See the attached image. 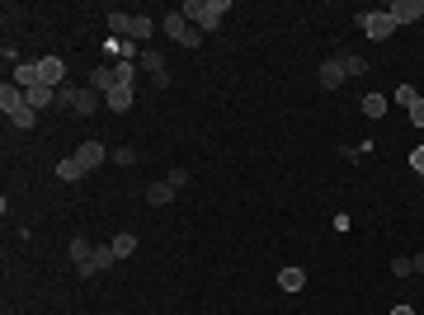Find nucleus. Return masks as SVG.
I'll list each match as a JSON object with an SVG mask.
<instances>
[{
    "instance_id": "nucleus-1",
    "label": "nucleus",
    "mask_w": 424,
    "mask_h": 315,
    "mask_svg": "<svg viewBox=\"0 0 424 315\" xmlns=\"http://www.w3.org/2000/svg\"><path fill=\"white\" fill-rule=\"evenodd\" d=\"M226 10H231V0H184V5H179V15H184L198 33H217V24H221Z\"/></svg>"
},
{
    "instance_id": "nucleus-2",
    "label": "nucleus",
    "mask_w": 424,
    "mask_h": 315,
    "mask_svg": "<svg viewBox=\"0 0 424 315\" xmlns=\"http://www.w3.org/2000/svg\"><path fill=\"white\" fill-rule=\"evenodd\" d=\"M160 29H165V38H174V43H184V48H198V43H203V33L193 29V24H188V19L179 15V10H170V15L160 19Z\"/></svg>"
},
{
    "instance_id": "nucleus-3",
    "label": "nucleus",
    "mask_w": 424,
    "mask_h": 315,
    "mask_svg": "<svg viewBox=\"0 0 424 315\" xmlns=\"http://www.w3.org/2000/svg\"><path fill=\"white\" fill-rule=\"evenodd\" d=\"M359 29L368 33L373 43H387V38L396 33V19L387 15V10H368V15H359Z\"/></svg>"
},
{
    "instance_id": "nucleus-4",
    "label": "nucleus",
    "mask_w": 424,
    "mask_h": 315,
    "mask_svg": "<svg viewBox=\"0 0 424 315\" xmlns=\"http://www.w3.org/2000/svg\"><path fill=\"white\" fill-rule=\"evenodd\" d=\"M387 15L396 19V29H401V24H420L424 19V0H396V5H387Z\"/></svg>"
},
{
    "instance_id": "nucleus-5",
    "label": "nucleus",
    "mask_w": 424,
    "mask_h": 315,
    "mask_svg": "<svg viewBox=\"0 0 424 315\" xmlns=\"http://www.w3.org/2000/svg\"><path fill=\"white\" fill-rule=\"evenodd\" d=\"M316 80H321V90H340L345 85V62L340 57H330V62H321V71H316Z\"/></svg>"
},
{
    "instance_id": "nucleus-6",
    "label": "nucleus",
    "mask_w": 424,
    "mask_h": 315,
    "mask_svg": "<svg viewBox=\"0 0 424 315\" xmlns=\"http://www.w3.org/2000/svg\"><path fill=\"white\" fill-rule=\"evenodd\" d=\"M38 76H43L47 90H57V85H66V62L62 57H43V62H38Z\"/></svg>"
},
{
    "instance_id": "nucleus-7",
    "label": "nucleus",
    "mask_w": 424,
    "mask_h": 315,
    "mask_svg": "<svg viewBox=\"0 0 424 315\" xmlns=\"http://www.w3.org/2000/svg\"><path fill=\"white\" fill-rule=\"evenodd\" d=\"M0 109H5V118H15L19 109H29V99H24V90L5 80V85H0Z\"/></svg>"
},
{
    "instance_id": "nucleus-8",
    "label": "nucleus",
    "mask_w": 424,
    "mask_h": 315,
    "mask_svg": "<svg viewBox=\"0 0 424 315\" xmlns=\"http://www.w3.org/2000/svg\"><path fill=\"white\" fill-rule=\"evenodd\" d=\"M113 259H118V254H113V245H94V250H90V264H85V273H80V278H94V273H104Z\"/></svg>"
},
{
    "instance_id": "nucleus-9",
    "label": "nucleus",
    "mask_w": 424,
    "mask_h": 315,
    "mask_svg": "<svg viewBox=\"0 0 424 315\" xmlns=\"http://www.w3.org/2000/svg\"><path fill=\"white\" fill-rule=\"evenodd\" d=\"M24 99H29V109L33 113H43L57 104V90H47V85H33V90H24Z\"/></svg>"
},
{
    "instance_id": "nucleus-10",
    "label": "nucleus",
    "mask_w": 424,
    "mask_h": 315,
    "mask_svg": "<svg viewBox=\"0 0 424 315\" xmlns=\"http://www.w3.org/2000/svg\"><path fill=\"white\" fill-rule=\"evenodd\" d=\"M104 156H109V151H104L99 142H85V146L76 151V160L85 165V170H99V165H104Z\"/></svg>"
},
{
    "instance_id": "nucleus-11",
    "label": "nucleus",
    "mask_w": 424,
    "mask_h": 315,
    "mask_svg": "<svg viewBox=\"0 0 424 315\" xmlns=\"http://www.w3.org/2000/svg\"><path fill=\"white\" fill-rule=\"evenodd\" d=\"M15 85H19V90L43 85V76H38V62H19V66H15Z\"/></svg>"
},
{
    "instance_id": "nucleus-12",
    "label": "nucleus",
    "mask_w": 424,
    "mask_h": 315,
    "mask_svg": "<svg viewBox=\"0 0 424 315\" xmlns=\"http://www.w3.org/2000/svg\"><path fill=\"white\" fill-rule=\"evenodd\" d=\"M174 184H165V179H156V184H151V189H146V203L151 207H165V203H174Z\"/></svg>"
},
{
    "instance_id": "nucleus-13",
    "label": "nucleus",
    "mask_w": 424,
    "mask_h": 315,
    "mask_svg": "<svg viewBox=\"0 0 424 315\" xmlns=\"http://www.w3.org/2000/svg\"><path fill=\"white\" fill-rule=\"evenodd\" d=\"M90 90H104V95H109V90H118L113 66H94V71H90Z\"/></svg>"
},
{
    "instance_id": "nucleus-14",
    "label": "nucleus",
    "mask_w": 424,
    "mask_h": 315,
    "mask_svg": "<svg viewBox=\"0 0 424 315\" xmlns=\"http://www.w3.org/2000/svg\"><path fill=\"white\" fill-rule=\"evenodd\" d=\"M104 104H109L113 113H127V109H132V85H118V90H109V95H104Z\"/></svg>"
},
{
    "instance_id": "nucleus-15",
    "label": "nucleus",
    "mask_w": 424,
    "mask_h": 315,
    "mask_svg": "<svg viewBox=\"0 0 424 315\" xmlns=\"http://www.w3.org/2000/svg\"><path fill=\"white\" fill-rule=\"evenodd\" d=\"M71 109H76V113H85V118H90V113L99 109V95H94V90H85V85H76V99H71Z\"/></svg>"
},
{
    "instance_id": "nucleus-16",
    "label": "nucleus",
    "mask_w": 424,
    "mask_h": 315,
    "mask_svg": "<svg viewBox=\"0 0 424 315\" xmlns=\"http://www.w3.org/2000/svg\"><path fill=\"white\" fill-rule=\"evenodd\" d=\"M278 287H283V292H302V287H307V273H302V268H283Z\"/></svg>"
},
{
    "instance_id": "nucleus-17",
    "label": "nucleus",
    "mask_w": 424,
    "mask_h": 315,
    "mask_svg": "<svg viewBox=\"0 0 424 315\" xmlns=\"http://www.w3.org/2000/svg\"><path fill=\"white\" fill-rule=\"evenodd\" d=\"M90 250H94V245H90L85 236H76V240H71V264H76L80 273H85V264H90Z\"/></svg>"
},
{
    "instance_id": "nucleus-18",
    "label": "nucleus",
    "mask_w": 424,
    "mask_h": 315,
    "mask_svg": "<svg viewBox=\"0 0 424 315\" xmlns=\"http://www.w3.org/2000/svg\"><path fill=\"white\" fill-rule=\"evenodd\" d=\"M80 174H90V170H85V165H80V160H76V156H66V160H62V165H57V179H66V184H76Z\"/></svg>"
},
{
    "instance_id": "nucleus-19",
    "label": "nucleus",
    "mask_w": 424,
    "mask_h": 315,
    "mask_svg": "<svg viewBox=\"0 0 424 315\" xmlns=\"http://www.w3.org/2000/svg\"><path fill=\"white\" fill-rule=\"evenodd\" d=\"M141 66H146V71H151V76H156L160 85L170 80V76H165V62H160V52H141Z\"/></svg>"
},
{
    "instance_id": "nucleus-20",
    "label": "nucleus",
    "mask_w": 424,
    "mask_h": 315,
    "mask_svg": "<svg viewBox=\"0 0 424 315\" xmlns=\"http://www.w3.org/2000/svg\"><path fill=\"white\" fill-rule=\"evenodd\" d=\"M109 245H113V254H118V259H127V254L137 250V236H127V231H123V236H113Z\"/></svg>"
},
{
    "instance_id": "nucleus-21",
    "label": "nucleus",
    "mask_w": 424,
    "mask_h": 315,
    "mask_svg": "<svg viewBox=\"0 0 424 315\" xmlns=\"http://www.w3.org/2000/svg\"><path fill=\"white\" fill-rule=\"evenodd\" d=\"M132 19H137V15H123V10H118V15H109V29L123 33V38H132Z\"/></svg>"
},
{
    "instance_id": "nucleus-22",
    "label": "nucleus",
    "mask_w": 424,
    "mask_h": 315,
    "mask_svg": "<svg viewBox=\"0 0 424 315\" xmlns=\"http://www.w3.org/2000/svg\"><path fill=\"white\" fill-rule=\"evenodd\" d=\"M363 113H368V118H382V113H387V99H382V95H368V99H363Z\"/></svg>"
},
{
    "instance_id": "nucleus-23",
    "label": "nucleus",
    "mask_w": 424,
    "mask_h": 315,
    "mask_svg": "<svg viewBox=\"0 0 424 315\" xmlns=\"http://www.w3.org/2000/svg\"><path fill=\"white\" fill-rule=\"evenodd\" d=\"M165 184L184 189V184H188V165H170V170H165Z\"/></svg>"
},
{
    "instance_id": "nucleus-24",
    "label": "nucleus",
    "mask_w": 424,
    "mask_h": 315,
    "mask_svg": "<svg viewBox=\"0 0 424 315\" xmlns=\"http://www.w3.org/2000/svg\"><path fill=\"white\" fill-rule=\"evenodd\" d=\"M340 62H345V76H363V71H368V62H363V57H340Z\"/></svg>"
},
{
    "instance_id": "nucleus-25",
    "label": "nucleus",
    "mask_w": 424,
    "mask_h": 315,
    "mask_svg": "<svg viewBox=\"0 0 424 315\" xmlns=\"http://www.w3.org/2000/svg\"><path fill=\"white\" fill-rule=\"evenodd\" d=\"M392 273H396V278H410V273H415V259H406V254L392 259Z\"/></svg>"
},
{
    "instance_id": "nucleus-26",
    "label": "nucleus",
    "mask_w": 424,
    "mask_h": 315,
    "mask_svg": "<svg viewBox=\"0 0 424 315\" xmlns=\"http://www.w3.org/2000/svg\"><path fill=\"white\" fill-rule=\"evenodd\" d=\"M71 99H76V85H57V109H71Z\"/></svg>"
},
{
    "instance_id": "nucleus-27",
    "label": "nucleus",
    "mask_w": 424,
    "mask_h": 315,
    "mask_svg": "<svg viewBox=\"0 0 424 315\" xmlns=\"http://www.w3.org/2000/svg\"><path fill=\"white\" fill-rule=\"evenodd\" d=\"M415 99H420V90H415V85H401V90H396V104H406V109L415 104Z\"/></svg>"
},
{
    "instance_id": "nucleus-28",
    "label": "nucleus",
    "mask_w": 424,
    "mask_h": 315,
    "mask_svg": "<svg viewBox=\"0 0 424 315\" xmlns=\"http://www.w3.org/2000/svg\"><path fill=\"white\" fill-rule=\"evenodd\" d=\"M10 123H15V127H33V123H38V113H33V109H19Z\"/></svg>"
},
{
    "instance_id": "nucleus-29",
    "label": "nucleus",
    "mask_w": 424,
    "mask_h": 315,
    "mask_svg": "<svg viewBox=\"0 0 424 315\" xmlns=\"http://www.w3.org/2000/svg\"><path fill=\"white\" fill-rule=\"evenodd\" d=\"M113 76H118V85H132V62H118L113 66Z\"/></svg>"
},
{
    "instance_id": "nucleus-30",
    "label": "nucleus",
    "mask_w": 424,
    "mask_h": 315,
    "mask_svg": "<svg viewBox=\"0 0 424 315\" xmlns=\"http://www.w3.org/2000/svg\"><path fill=\"white\" fill-rule=\"evenodd\" d=\"M113 160H118V165H132V160H137V151H132V146H118V151H113Z\"/></svg>"
},
{
    "instance_id": "nucleus-31",
    "label": "nucleus",
    "mask_w": 424,
    "mask_h": 315,
    "mask_svg": "<svg viewBox=\"0 0 424 315\" xmlns=\"http://www.w3.org/2000/svg\"><path fill=\"white\" fill-rule=\"evenodd\" d=\"M410 123L424 127V99H415V104H410Z\"/></svg>"
},
{
    "instance_id": "nucleus-32",
    "label": "nucleus",
    "mask_w": 424,
    "mask_h": 315,
    "mask_svg": "<svg viewBox=\"0 0 424 315\" xmlns=\"http://www.w3.org/2000/svg\"><path fill=\"white\" fill-rule=\"evenodd\" d=\"M410 165H415V170L424 174V146H415V151H410Z\"/></svg>"
},
{
    "instance_id": "nucleus-33",
    "label": "nucleus",
    "mask_w": 424,
    "mask_h": 315,
    "mask_svg": "<svg viewBox=\"0 0 424 315\" xmlns=\"http://www.w3.org/2000/svg\"><path fill=\"white\" fill-rule=\"evenodd\" d=\"M415 273H424V254H415Z\"/></svg>"
},
{
    "instance_id": "nucleus-34",
    "label": "nucleus",
    "mask_w": 424,
    "mask_h": 315,
    "mask_svg": "<svg viewBox=\"0 0 424 315\" xmlns=\"http://www.w3.org/2000/svg\"><path fill=\"white\" fill-rule=\"evenodd\" d=\"M392 315H415V311H410V306H396V311Z\"/></svg>"
}]
</instances>
